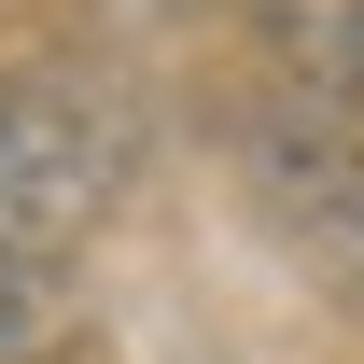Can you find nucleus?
I'll use <instances>...</instances> for the list:
<instances>
[{
  "label": "nucleus",
  "instance_id": "nucleus-1",
  "mask_svg": "<svg viewBox=\"0 0 364 364\" xmlns=\"http://www.w3.org/2000/svg\"><path fill=\"white\" fill-rule=\"evenodd\" d=\"M127 182V112L70 70H0V267H56Z\"/></svg>",
  "mask_w": 364,
  "mask_h": 364
},
{
  "label": "nucleus",
  "instance_id": "nucleus-2",
  "mask_svg": "<svg viewBox=\"0 0 364 364\" xmlns=\"http://www.w3.org/2000/svg\"><path fill=\"white\" fill-rule=\"evenodd\" d=\"M252 182H267L294 267H309L322 294H350V309H364V154H350V140H322V127H280L267 154H252Z\"/></svg>",
  "mask_w": 364,
  "mask_h": 364
},
{
  "label": "nucleus",
  "instance_id": "nucleus-3",
  "mask_svg": "<svg viewBox=\"0 0 364 364\" xmlns=\"http://www.w3.org/2000/svg\"><path fill=\"white\" fill-rule=\"evenodd\" d=\"M252 28H267L280 85L309 98V112L364 127V0H252Z\"/></svg>",
  "mask_w": 364,
  "mask_h": 364
}]
</instances>
